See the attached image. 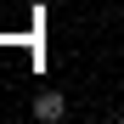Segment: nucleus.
Here are the masks:
<instances>
[{
    "mask_svg": "<svg viewBox=\"0 0 124 124\" xmlns=\"http://www.w3.org/2000/svg\"><path fill=\"white\" fill-rule=\"evenodd\" d=\"M34 118H39V124L68 118V96H62V90H39V96H34Z\"/></svg>",
    "mask_w": 124,
    "mask_h": 124,
    "instance_id": "f257e3e1",
    "label": "nucleus"
}]
</instances>
